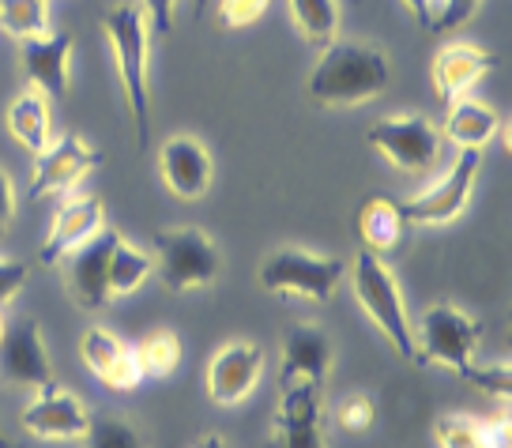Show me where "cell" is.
<instances>
[{
    "instance_id": "7a4b0ae2",
    "label": "cell",
    "mask_w": 512,
    "mask_h": 448,
    "mask_svg": "<svg viewBox=\"0 0 512 448\" xmlns=\"http://www.w3.org/2000/svg\"><path fill=\"white\" fill-rule=\"evenodd\" d=\"M388 83H392V64L381 49L336 38L332 46H324L305 87L317 106H366L388 91Z\"/></svg>"
},
{
    "instance_id": "8992f818",
    "label": "cell",
    "mask_w": 512,
    "mask_h": 448,
    "mask_svg": "<svg viewBox=\"0 0 512 448\" xmlns=\"http://www.w3.org/2000/svg\"><path fill=\"white\" fill-rule=\"evenodd\" d=\"M260 287L283 294V298H309V302H328L339 290L347 264L339 256H317L309 249H275L260 264Z\"/></svg>"
},
{
    "instance_id": "7c38bea8",
    "label": "cell",
    "mask_w": 512,
    "mask_h": 448,
    "mask_svg": "<svg viewBox=\"0 0 512 448\" xmlns=\"http://www.w3.org/2000/svg\"><path fill=\"white\" fill-rule=\"evenodd\" d=\"M19 426L31 433V437H38V441H83L87 430H91V415H87V407L68 388L46 384L23 407Z\"/></svg>"
},
{
    "instance_id": "9a60e30c",
    "label": "cell",
    "mask_w": 512,
    "mask_h": 448,
    "mask_svg": "<svg viewBox=\"0 0 512 448\" xmlns=\"http://www.w3.org/2000/svg\"><path fill=\"white\" fill-rule=\"evenodd\" d=\"M332 339L320 324H290L283 336V362H279V384H313L320 388L332 369Z\"/></svg>"
},
{
    "instance_id": "ffe728a7",
    "label": "cell",
    "mask_w": 512,
    "mask_h": 448,
    "mask_svg": "<svg viewBox=\"0 0 512 448\" xmlns=\"http://www.w3.org/2000/svg\"><path fill=\"white\" fill-rule=\"evenodd\" d=\"M494 64L497 57L490 49H479L471 42H452L433 57V91L448 106V102L464 98V91H471L482 76H490Z\"/></svg>"
},
{
    "instance_id": "5bb4252c",
    "label": "cell",
    "mask_w": 512,
    "mask_h": 448,
    "mask_svg": "<svg viewBox=\"0 0 512 448\" xmlns=\"http://www.w3.org/2000/svg\"><path fill=\"white\" fill-rule=\"evenodd\" d=\"M264 373V354L249 339H234L219 347V354L211 358L208 366V396L219 407H234L253 396V388L260 384Z\"/></svg>"
},
{
    "instance_id": "5b68a950",
    "label": "cell",
    "mask_w": 512,
    "mask_h": 448,
    "mask_svg": "<svg viewBox=\"0 0 512 448\" xmlns=\"http://www.w3.org/2000/svg\"><path fill=\"white\" fill-rule=\"evenodd\" d=\"M482 343V324L460 305L437 302L430 305L415 328V362L422 366H445L464 377L471 358Z\"/></svg>"
},
{
    "instance_id": "d4e9b609",
    "label": "cell",
    "mask_w": 512,
    "mask_h": 448,
    "mask_svg": "<svg viewBox=\"0 0 512 448\" xmlns=\"http://www.w3.org/2000/svg\"><path fill=\"white\" fill-rule=\"evenodd\" d=\"M151 275H155L151 256L140 253L136 245H128V241L117 234V241H113V253H110V272H106L110 302H113V298H128V294H136V290L144 287Z\"/></svg>"
},
{
    "instance_id": "d590c367",
    "label": "cell",
    "mask_w": 512,
    "mask_h": 448,
    "mask_svg": "<svg viewBox=\"0 0 512 448\" xmlns=\"http://www.w3.org/2000/svg\"><path fill=\"white\" fill-rule=\"evenodd\" d=\"M12 223H16V185L0 170V238L12 230Z\"/></svg>"
},
{
    "instance_id": "2e32d148",
    "label": "cell",
    "mask_w": 512,
    "mask_h": 448,
    "mask_svg": "<svg viewBox=\"0 0 512 448\" xmlns=\"http://www.w3.org/2000/svg\"><path fill=\"white\" fill-rule=\"evenodd\" d=\"M80 358L83 366L95 373L98 381L113 388V392H132L144 384V373H140V362H136V347L117 339L106 328H87L80 339Z\"/></svg>"
},
{
    "instance_id": "3957f363",
    "label": "cell",
    "mask_w": 512,
    "mask_h": 448,
    "mask_svg": "<svg viewBox=\"0 0 512 448\" xmlns=\"http://www.w3.org/2000/svg\"><path fill=\"white\" fill-rule=\"evenodd\" d=\"M351 283L358 305L377 324V332L392 343V351L400 354V358H407V362H415V328H411V317L403 309V294L392 268L384 264L381 256L362 249L351 264Z\"/></svg>"
},
{
    "instance_id": "d6a6232c",
    "label": "cell",
    "mask_w": 512,
    "mask_h": 448,
    "mask_svg": "<svg viewBox=\"0 0 512 448\" xmlns=\"http://www.w3.org/2000/svg\"><path fill=\"white\" fill-rule=\"evenodd\" d=\"M482 8V0H441V12L433 19V31H456Z\"/></svg>"
},
{
    "instance_id": "4dcf8cb0",
    "label": "cell",
    "mask_w": 512,
    "mask_h": 448,
    "mask_svg": "<svg viewBox=\"0 0 512 448\" xmlns=\"http://www.w3.org/2000/svg\"><path fill=\"white\" fill-rule=\"evenodd\" d=\"M336 422L347 433H366L377 422V403L369 400L366 392H354L336 407Z\"/></svg>"
},
{
    "instance_id": "6da1fadb",
    "label": "cell",
    "mask_w": 512,
    "mask_h": 448,
    "mask_svg": "<svg viewBox=\"0 0 512 448\" xmlns=\"http://www.w3.org/2000/svg\"><path fill=\"white\" fill-rule=\"evenodd\" d=\"M102 31L110 38L113 61L125 83V102L132 113V132H136V147L147 151L151 144V83H147V68H151V23H147L144 4L125 0L102 12Z\"/></svg>"
},
{
    "instance_id": "f35d334b",
    "label": "cell",
    "mask_w": 512,
    "mask_h": 448,
    "mask_svg": "<svg viewBox=\"0 0 512 448\" xmlns=\"http://www.w3.org/2000/svg\"><path fill=\"white\" fill-rule=\"evenodd\" d=\"M192 4H196V16H204V4H208V0H192Z\"/></svg>"
},
{
    "instance_id": "e575fe53",
    "label": "cell",
    "mask_w": 512,
    "mask_h": 448,
    "mask_svg": "<svg viewBox=\"0 0 512 448\" xmlns=\"http://www.w3.org/2000/svg\"><path fill=\"white\" fill-rule=\"evenodd\" d=\"M174 8L177 0H144L147 23H151V34H170L174 31Z\"/></svg>"
},
{
    "instance_id": "9c48e42d",
    "label": "cell",
    "mask_w": 512,
    "mask_h": 448,
    "mask_svg": "<svg viewBox=\"0 0 512 448\" xmlns=\"http://www.w3.org/2000/svg\"><path fill=\"white\" fill-rule=\"evenodd\" d=\"M366 140L377 155H384L403 174L426 170L437 159V151H441V132L426 117H418V113L384 117V121H377V125L369 128Z\"/></svg>"
},
{
    "instance_id": "52a82bcc",
    "label": "cell",
    "mask_w": 512,
    "mask_h": 448,
    "mask_svg": "<svg viewBox=\"0 0 512 448\" xmlns=\"http://www.w3.org/2000/svg\"><path fill=\"white\" fill-rule=\"evenodd\" d=\"M482 155L479 151H460V159L448 166V174L430 185L426 192H418L411 200H403V219L407 226H448L456 223L464 208L471 204V192L479 181Z\"/></svg>"
},
{
    "instance_id": "4fadbf2b",
    "label": "cell",
    "mask_w": 512,
    "mask_h": 448,
    "mask_svg": "<svg viewBox=\"0 0 512 448\" xmlns=\"http://www.w3.org/2000/svg\"><path fill=\"white\" fill-rule=\"evenodd\" d=\"M72 49H76V38L64 31L19 42V64L34 91H42L46 98H64L72 91Z\"/></svg>"
},
{
    "instance_id": "83f0119b",
    "label": "cell",
    "mask_w": 512,
    "mask_h": 448,
    "mask_svg": "<svg viewBox=\"0 0 512 448\" xmlns=\"http://www.w3.org/2000/svg\"><path fill=\"white\" fill-rule=\"evenodd\" d=\"M132 347H136V362H140L144 381L170 377L177 369V362H181V343L170 332H151V336H144L140 343H132Z\"/></svg>"
},
{
    "instance_id": "30bf717a",
    "label": "cell",
    "mask_w": 512,
    "mask_h": 448,
    "mask_svg": "<svg viewBox=\"0 0 512 448\" xmlns=\"http://www.w3.org/2000/svg\"><path fill=\"white\" fill-rule=\"evenodd\" d=\"M0 381L34 388V392L53 384L46 339H42V328L34 317H19L4 328V336H0Z\"/></svg>"
},
{
    "instance_id": "e0dca14e",
    "label": "cell",
    "mask_w": 512,
    "mask_h": 448,
    "mask_svg": "<svg viewBox=\"0 0 512 448\" xmlns=\"http://www.w3.org/2000/svg\"><path fill=\"white\" fill-rule=\"evenodd\" d=\"M106 226V208H102V200L98 196H68L57 215H53V223H49V234L42 241V264H61L64 256L72 253L76 245L83 241H91Z\"/></svg>"
},
{
    "instance_id": "277c9868",
    "label": "cell",
    "mask_w": 512,
    "mask_h": 448,
    "mask_svg": "<svg viewBox=\"0 0 512 448\" xmlns=\"http://www.w3.org/2000/svg\"><path fill=\"white\" fill-rule=\"evenodd\" d=\"M151 245H155L151 264L166 290L185 294V290L211 287L223 272L219 245L200 226H166L151 238Z\"/></svg>"
},
{
    "instance_id": "8d00e7d4",
    "label": "cell",
    "mask_w": 512,
    "mask_h": 448,
    "mask_svg": "<svg viewBox=\"0 0 512 448\" xmlns=\"http://www.w3.org/2000/svg\"><path fill=\"white\" fill-rule=\"evenodd\" d=\"M403 4H407V12H411L426 31H433V19L441 12V0H403Z\"/></svg>"
},
{
    "instance_id": "603a6c76",
    "label": "cell",
    "mask_w": 512,
    "mask_h": 448,
    "mask_svg": "<svg viewBox=\"0 0 512 448\" xmlns=\"http://www.w3.org/2000/svg\"><path fill=\"white\" fill-rule=\"evenodd\" d=\"M8 132L16 136L19 147H27L31 155L46 151L53 140V117H49V98L42 91H23L8 106Z\"/></svg>"
},
{
    "instance_id": "ba28073f",
    "label": "cell",
    "mask_w": 512,
    "mask_h": 448,
    "mask_svg": "<svg viewBox=\"0 0 512 448\" xmlns=\"http://www.w3.org/2000/svg\"><path fill=\"white\" fill-rule=\"evenodd\" d=\"M102 166V151L80 140L76 132H64L57 140H49L46 151L34 155L31 189L27 200H46V196H64L80 185L87 174H95Z\"/></svg>"
},
{
    "instance_id": "f546056e",
    "label": "cell",
    "mask_w": 512,
    "mask_h": 448,
    "mask_svg": "<svg viewBox=\"0 0 512 448\" xmlns=\"http://www.w3.org/2000/svg\"><path fill=\"white\" fill-rule=\"evenodd\" d=\"M272 0H219V27L223 31H249L256 27Z\"/></svg>"
},
{
    "instance_id": "74e56055",
    "label": "cell",
    "mask_w": 512,
    "mask_h": 448,
    "mask_svg": "<svg viewBox=\"0 0 512 448\" xmlns=\"http://www.w3.org/2000/svg\"><path fill=\"white\" fill-rule=\"evenodd\" d=\"M196 448H226V441L223 437H215V433H208V437H200V441H196Z\"/></svg>"
},
{
    "instance_id": "7402d4cb",
    "label": "cell",
    "mask_w": 512,
    "mask_h": 448,
    "mask_svg": "<svg viewBox=\"0 0 512 448\" xmlns=\"http://www.w3.org/2000/svg\"><path fill=\"white\" fill-rule=\"evenodd\" d=\"M497 113L486 106V102H475V98H456L448 102V117H445V140L460 147V151H482L497 136Z\"/></svg>"
},
{
    "instance_id": "d6986e66",
    "label": "cell",
    "mask_w": 512,
    "mask_h": 448,
    "mask_svg": "<svg viewBox=\"0 0 512 448\" xmlns=\"http://www.w3.org/2000/svg\"><path fill=\"white\" fill-rule=\"evenodd\" d=\"M320 388L313 384H287L283 388V403L275 415V448H324V433H320Z\"/></svg>"
},
{
    "instance_id": "cb8c5ba5",
    "label": "cell",
    "mask_w": 512,
    "mask_h": 448,
    "mask_svg": "<svg viewBox=\"0 0 512 448\" xmlns=\"http://www.w3.org/2000/svg\"><path fill=\"white\" fill-rule=\"evenodd\" d=\"M441 448H509V422H479V418H437Z\"/></svg>"
},
{
    "instance_id": "8fae6325",
    "label": "cell",
    "mask_w": 512,
    "mask_h": 448,
    "mask_svg": "<svg viewBox=\"0 0 512 448\" xmlns=\"http://www.w3.org/2000/svg\"><path fill=\"white\" fill-rule=\"evenodd\" d=\"M113 241H117V230H106V226H102L95 238L76 245V249L61 260L68 298L80 305V309H87V313H95V309H102V305L110 302L106 272H110Z\"/></svg>"
},
{
    "instance_id": "836d02e7",
    "label": "cell",
    "mask_w": 512,
    "mask_h": 448,
    "mask_svg": "<svg viewBox=\"0 0 512 448\" xmlns=\"http://www.w3.org/2000/svg\"><path fill=\"white\" fill-rule=\"evenodd\" d=\"M27 279H31V272H27L23 260H4L0 256V305L16 302L19 290L27 287Z\"/></svg>"
},
{
    "instance_id": "ab89813d",
    "label": "cell",
    "mask_w": 512,
    "mask_h": 448,
    "mask_svg": "<svg viewBox=\"0 0 512 448\" xmlns=\"http://www.w3.org/2000/svg\"><path fill=\"white\" fill-rule=\"evenodd\" d=\"M4 328H8V320H4V313H0V336H4Z\"/></svg>"
},
{
    "instance_id": "ac0fdd59",
    "label": "cell",
    "mask_w": 512,
    "mask_h": 448,
    "mask_svg": "<svg viewBox=\"0 0 512 448\" xmlns=\"http://www.w3.org/2000/svg\"><path fill=\"white\" fill-rule=\"evenodd\" d=\"M159 174H162V185L174 192L177 200H200L211 189L215 162H211L208 147L200 144V140L174 136L159 151Z\"/></svg>"
},
{
    "instance_id": "f1b7e54d",
    "label": "cell",
    "mask_w": 512,
    "mask_h": 448,
    "mask_svg": "<svg viewBox=\"0 0 512 448\" xmlns=\"http://www.w3.org/2000/svg\"><path fill=\"white\" fill-rule=\"evenodd\" d=\"M83 445L87 448H144V437H140V430H136L128 418L102 415V418H91V430L83 437Z\"/></svg>"
},
{
    "instance_id": "1f68e13d",
    "label": "cell",
    "mask_w": 512,
    "mask_h": 448,
    "mask_svg": "<svg viewBox=\"0 0 512 448\" xmlns=\"http://www.w3.org/2000/svg\"><path fill=\"white\" fill-rule=\"evenodd\" d=\"M464 381H471L475 388H482L486 396H494V400H509L512 392V377H509V366H471L464 373Z\"/></svg>"
},
{
    "instance_id": "4316f807",
    "label": "cell",
    "mask_w": 512,
    "mask_h": 448,
    "mask_svg": "<svg viewBox=\"0 0 512 448\" xmlns=\"http://www.w3.org/2000/svg\"><path fill=\"white\" fill-rule=\"evenodd\" d=\"M0 31L19 42L49 34V0H0Z\"/></svg>"
},
{
    "instance_id": "484cf974",
    "label": "cell",
    "mask_w": 512,
    "mask_h": 448,
    "mask_svg": "<svg viewBox=\"0 0 512 448\" xmlns=\"http://www.w3.org/2000/svg\"><path fill=\"white\" fill-rule=\"evenodd\" d=\"M290 19L309 46H332L339 34V0H287Z\"/></svg>"
},
{
    "instance_id": "44dd1931",
    "label": "cell",
    "mask_w": 512,
    "mask_h": 448,
    "mask_svg": "<svg viewBox=\"0 0 512 448\" xmlns=\"http://www.w3.org/2000/svg\"><path fill=\"white\" fill-rule=\"evenodd\" d=\"M358 234L366 241L373 256H392L400 253L403 238H407V219H403L400 200L388 196H369L358 208Z\"/></svg>"
}]
</instances>
